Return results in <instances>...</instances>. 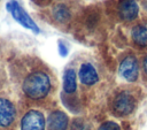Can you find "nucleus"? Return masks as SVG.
<instances>
[{
  "label": "nucleus",
  "mask_w": 147,
  "mask_h": 130,
  "mask_svg": "<svg viewBox=\"0 0 147 130\" xmlns=\"http://www.w3.org/2000/svg\"><path fill=\"white\" fill-rule=\"evenodd\" d=\"M22 91L23 93L32 100H41L46 98L52 89L51 76L40 69L33 70L29 72L22 82Z\"/></svg>",
  "instance_id": "nucleus-1"
},
{
  "label": "nucleus",
  "mask_w": 147,
  "mask_h": 130,
  "mask_svg": "<svg viewBox=\"0 0 147 130\" xmlns=\"http://www.w3.org/2000/svg\"><path fill=\"white\" fill-rule=\"evenodd\" d=\"M137 107V98L130 90L118 91L111 100V110L116 116L125 117L131 115Z\"/></svg>",
  "instance_id": "nucleus-2"
},
{
  "label": "nucleus",
  "mask_w": 147,
  "mask_h": 130,
  "mask_svg": "<svg viewBox=\"0 0 147 130\" xmlns=\"http://www.w3.org/2000/svg\"><path fill=\"white\" fill-rule=\"evenodd\" d=\"M7 9L10 12L11 16H13L21 25H23V26L26 28V29L32 30V31L36 32V33L39 32V28L37 26V24H36V23L33 22V20L28 15V13L18 5L17 1H14V0L9 1V2L7 3Z\"/></svg>",
  "instance_id": "nucleus-3"
},
{
  "label": "nucleus",
  "mask_w": 147,
  "mask_h": 130,
  "mask_svg": "<svg viewBox=\"0 0 147 130\" xmlns=\"http://www.w3.org/2000/svg\"><path fill=\"white\" fill-rule=\"evenodd\" d=\"M16 120L15 105L5 97H0V130L9 129Z\"/></svg>",
  "instance_id": "nucleus-4"
},
{
  "label": "nucleus",
  "mask_w": 147,
  "mask_h": 130,
  "mask_svg": "<svg viewBox=\"0 0 147 130\" xmlns=\"http://www.w3.org/2000/svg\"><path fill=\"white\" fill-rule=\"evenodd\" d=\"M119 75L127 82H136L139 77V63L134 55L129 54L122 59L118 68Z\"/></svg>",
  "instance_id": "nucleus-5"
},
{
  "label": "nucleus",
  "mask_w": 147,
  "mask_h": 130,
  "mask_svg": "<svg viewBox=\"0 0 147 130\" xmlns=\"http://www.w3.org/2000/svg\"><path fill=\"white\" fill-rule=\"evenodd\" d=\"M45 128L46 120L40 110L30 109L21 120V130H45Z\"/></svg>",
  "instance_id": "nucleus-6"
},
{
  "label": "nucleus",
  "mask_w": 147,
  "mask_h": 130,
  "mask_svg": "<svg viewBox=\"0 0 147 130\" xmlns=\"http://www.w3.org/2000/svg\"><path fill=\"white\" fill-rule=\"evenodd\" d=\"M78 77L80 83L85 86H92L99 82V74L95 67L90 62H84L80 64Z\"/></svg>",
  "instance_id": "nucleus-7"
},
{
  "label": "nucleus",
  "mask_w": 147,
  "mask_h": 130,
  "mask_svg": "<svg viewBox=\"0 0 147 130\" xmlns=\"http://www.w3.org/2000/svg\"><path fill=\"white\" fill-rule=\"evenodd\" d=\"M46 125L47 130H68L69 118L62 110H54L48 115Z\"/></svg>",
  "instance_id": "nucleus-8"
},
{
  "label": "nucleus",
  "mask_w": 147,
  "mask_h": 130,
  "mask_svg": "<svg viewBox=\"0 0 147 130\" xmlns=\"http://www.w3.org/2000/svg\"><path fill=\"white\" fill-rule=\"evenodd\" d=\"M118 13L123 20L132 21L138 16L139 7L134 0H119Z\"/></svg>",
  "instance_id": "nucleus-9"
},
{
  "label": "nucleus",
  "mask_w": 147,
  "mask_h": 130,
  "mask_svg": "<svg viewBox=\"0 0 147 130\" xmlns=\"http://www.w3.org/2000/svg\"><path fill=\"white\" fill-rule=\"evenodd\" d=\"M76 87H77V83H76L75 69L68 68L65 69L64 75H63V92L67 94H72L75 93Z\"/></svg>",
  "instance_id": "nucleus-10"
},
{
  "label": "nucleus",
  "mask_w": 147,
  "mask_h": 130,
  "mask_svg": "<svg viewBox=\"0 0 147 130\" xmlns=\"http://www.w3.org/2000/svg\"><path fill=\"white\" fill-rule=\"evenodd\" d=\"M132 39L136 45L147 47V23L138 24L132 29Z\"/></svg>",
  "instance_id": "nucleus-11"
},
{
  "label": "nucleus",
  "mask_w": 147,
  "mask_h": 130,
  "mask_svg": "<svg viewBox=\"0 0 147 130\" xmlns=\"http://www.w3.org/2000/svg\"><path fill=\"white\" fill-rule=\"evenodd\" d=\"M52 15H53V17H54L55 21H57L60 23H63V22H67L69 20L70 12H69V9H68V7L65 5L57 3L56 6L53 7Z\"/></svg>",
  "instance_id": "nucleus-12"
},
{
  "label": "nucleus",
  "mask_w": 147,
  "mask_h": 130,
  "mask_svg": "<svg viewBox=\"0 0 147 130\" xmlns=\"http://www.w3.org/2000/svg\"><path fill=\"white\" fill-rule=\"evenodd\" d=\"M69 130H91L88 123L82 118V117H76L72 120V122L70 123Z\"/></svg>",
  "instance_id": "nucleus-13"
},
{
  "label": "nucleus",
  "mask_w": 147,
  "mask_h": 130,
  "mask_svg": "<svg viewBox=\"0 0 147 130\" xmlns=\"http://www.w3.org/2000/svg\"><path fill=\"white\" fill-rule=\"evenodd\" d=\"M96 130H122L121 127L114 121H106L99 125Z\"/></svg>",
  "instance_id": "nucleus-14"
},
{
  "label": "nucleus",
  "mask_w": 147,
  "mask_h": 130,
  "mask_svg": "<svg viewBox=\"0 0 147 130\" xmlns=\"http://www.w3.org/2000/svg\"><path fill=\"white\" fill-rule=\"evenodd\" d=\"M59 48H60V54H61V56H65V55L68 54V49H67V47L63 45L62 41H59Z\"/></svg>",
  "instance_id": "nucleus-15"
},
{
  "label": "nucleus",
  "mask_w": 147,
  "mask_h": 130,
  "mask_svg": "<svg viewBox=\"0 0 147 130\" xmlns=\"http://www.w3.org/2000/svg\"><path fill=\"white\" fill-rule=\"evenodd\" d=\"M142 67H144V71L147 74V55L145 56L144 59V62H142Z\"/></svg>",
  "instance_id": "nucleus-16"
}]
</instances>
